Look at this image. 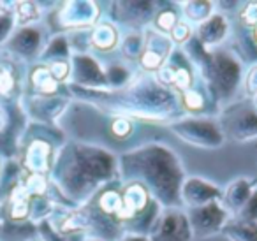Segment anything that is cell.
Wrapping results in <instances>:
<instances>
[{
    "label": "cell",
    "instance_id": "cell-1",
    "mask_svg": "<svg viewBox=\"0 0 257 241\" xmlns=\"http://www.w3.org/2000/svg\"><path fill=\"white\" fill-rule=\"evenodd\" d=\"M123 169L147 178L145 181H148V185L166 202H171L176 197L182 169L176 157L169 150L162 146H148L143 152L125 155Z\"/></svg>",
    "mask_w": 257,
    "mask_h": 241
},
{
    "label": "cell",
    "instance_id": "cell-2",
    "mask_svg": "<svg viewBox=\"0 0 257 241\" xmlns=\"http://www.w3.org/2000/svg\"><path fill=\"white\" fill-rule=\"evenodd\" d=\"M114 160L102 150L81 148L74 146L72 153L60 166V183L67 192L76 195V192L92 188L97 181L106 180L113 174Z\"/></svg>",
    "mask_w": 257,
    "mask_h": 241
},
{
    "label": "cell",
    "instance_id": "cell-3",
    "mask_svg": "<svg viewBox=\"0 0 257 241\" xmlns=\"http://www.w3.org/2000/svg\"><path fill=\"white\" fill-rule=\"evenodd\" d=\"M206 76L215 83V93L227 97L232 93L234 86L239 81V65L227 55H217L215 58H206L204 62Z\"/></svg>",
    "mask_w": 257,
    "mask_h": 241
},
{
    "label": "cell",
    "instance_id": "cell-4",
    "mask_svg": "<svg viewBox=\"0 0 257 241\" xmlns=\"http://www.w3.org/2000/svg\"><path fill=\"white\" fill-rule=\"evenodd\" d=\"M189 225L192 234L197 237L208 236L211 232H217L225 225V218H227V211L224 206L217 204V202H210V204L197 206V208L189 209Z\"/></svg>",
    "mask_w": 257,
    "mask_h": 241
},
{
    "label": "cell",
    "instance_id": "cell-5",
    "mask_svg": "<svg viewBox=\"0 0 257 241\" xmlns=\"http://www.w3.org/2000/svg\"><path fill=\"white\" fill-rule=\"evenodd\" d=\"M190 236L192 230L187 215L176 209H169L154 222L150 241H190Z\"/></svg>",
    "mask_w": 257,
    "mask_h": 241
},
{
    "label": "cell",
    "instance_id": "cell-6",
    "mask_svg": "<svg viewBox=\"0 0 257 241\" xmlns=\"http://www.w3.org/2000/svg\"><path fill=\"white\" fill-rule=\"evenodd\" d=\"M173 131L187 143H192L196 146L204 148H215L222 145V134L218 127H215L213 122L208 120H187L178 122L173 125Z\"/></svg>",
    "mask_w": 257,
    "mask_h": 241
},
{
    "label": "cell",
    "instance_id": "cell-7",
    "mask_svg": "<svg viewBox=\"0 0 257 241\" xmlns=\"http://www.w3.org/2000/svg\"><path fill=\"white\" fill-rule=\"evenodd\" d=\"M224 127L232 139L246 141L257 138V113L253 107L239 106L231 109L224 118Z\"/></svg>",
    "mask_w": 257,
    "mask_h": 241
},
{
    "label": "cell",
    "instance_id": "cell-8",
    "mask_svg": "<svg viewBox=\"0 0 257 241\" xmlns=\"http://www.w3.org/2000/svg\"><path fill=\"white\" fill-rule=\"evenodd\" d=\"M218 188L211 187L210 183L203 181L201 178H189L183 183V199L187 204H190V208H197V206L210 204L215 201V197H218Z\"/></svg>",
    "mask_w": 257,
    "mask_h": 241
},
{
    "label": "cell",
    "instance_id": "cell-9",
    "mask_svg": "<svg viewBox=\"0 0 257 241\" xmlns=\"http://www.w3.org/2000/svg\"><path fill=\"white\" fill-rule=\"evenodd\" d=\"M41 44V34L36 29H22L8 41V48L22 57H32L37 53Z\"/></svg>",
    "mask_w": 257,
    "mask_h": 241
},
{
    "label": "cell",
    "instance_id": "cell-10",
    "mask_svg": "<svg viewBox=\"0 0 257 241\" xmlns=\"http://www.w3.org/2000/svg\"><path fill=\"white\" fill-rule=\"evenodd\" d=\"M74 79H78V83L83 85H93L99 86L106 83V76L104 72H100L99 65L88 57H74Z\"/></svg>",
    "mask_w": 257,
    "mask_h": 241
},
{
    "label": "cell",
    "instance_id": "cell-11",
    "mask_svg": "<svg viewBox=\"0 0 257 241\" xmlns=\"http://www.w3.org/2000/svg\"><path fill=\"white\" fill-rule=\"evenodd\" d=\"M250 181L248 178H238L234 183H231L225 190L224 201H225V211L239 213L245 208L246 201L250 199Z\"/></svg>",
    "mask_w": 257,
    "mask_h": 241
},
{
    "label": "cell",
    "instance_id": "cell-12",
    "mask_svg": "<svg viewBox=\"0 0 257 241\" xmlns=\"http://www.w3.org/2000/svg\"><path fill=\"white\" fill-rule=\"evenodd\" d=\"M227 32V22L224 16H211L208 22H204L199 29V43L204 46H211L222 41V37Z\"/></svg>",
    "mask_w": 257,
    "mask_h": 241
},
{
    "label": "cell",
    "instance_id": "cell-13",
    "mask_svg": "<svg viewBox=\"0 0 257 241\" xmlns=\"http://www.w3.org/2000/svg\"><path fill=\"white\" fill-rule=\"evenodd\" d=\"M222 230L231 241H257V222H246V220L227 222Z\"/></svg>",
    "mask_w": 257,
    "mask_h": 241
},
{
    "label": "cell",
    "instance_id": "cell-14",
    "mask_svg": "<svg viewBox=\"0 0 257 241\" xmlns=\"http://www.w3.org/2000/svg\"><path fill=\"white\" fill-rule=\"evenodd\" d=\"M92 43L95 44L99 50H109L116 44V30L109 25V23H104L99 25L93 30Z\"/></svg>",
    "mask_w": 257,
    "mask_h": 241
},
{
    "label": "cell",
    "instance_id": "cell-15",
    "mask_svg": "<svg viewBox=\"0 0 257 241\" xmlns=\"http://www.w3.org/2000/svg\"><path fill=\"white\" fill-rule=\"evenodd\" d=\"M239 220H246V222H257V190L252 192L250 199L246 201L245 208L239 211Z\"/></svg>",
    "mask_w": 257,
    "mask_h": 241
},
{
    "label": "cell",
    "instance_id": "cell-16",
    "mask_svg": "<svg viewBox=\"0 0 257 241\" xmlns=\"http://www.w3.org/2000/svg\"><path fill=\"white\" fill-rule=\"evenodd\" d=\"M13 23H15L13 13L0 11V44L6 43V39H8L9 32H11V29H13Z\"/></svg>",
    "mask_w": 257,
    "mask_h": 241
},
{
    "label": "cell",
    "instance_id": "cell-17",
    "mask_svg": "<svg viewBox=\"0 0 257 241\" xmlns=\"http://www.w3.org/2000/svg\"><path fill=\"white\" fill-rule=\"evenodd\" d=\"M64 55H67V43H65L64 37H57V39L48 46L46 57H64Z\"/></svg>",
    "mask_w": 257,
    "mask_h": 241
},
{
    "label": "cell",
    "instance_id": "cell-18",
    "mask_svg": "<svg viewBox=\"0 0 257 241\" xmlns=\"http://www.w3.org/2000/svg\"><path fill=\"white\" fill-rule=\"evenodd\" d=\"M175 22H176V16H175V13H173V11H162L161 15H159V18H157L159 29L166 30V32L173 29Z\"/></svg>",
    "mask_w": 257,
    "mask_h": 241
},
{
    "label": "cell",
    "instance_id": "cell-19",
    "mask_svg": "<svg viewBox=\"0 0 257 241\" xmlns=\"http://www.w3.org/2000/svg\"><path fill=\"white\" fill-rule=\"evenodd\" d=\"M190 36V29L187 23H178V25L173 27V39L176 41V43H183V41H187Z\"/></svg>",
    "mask_w": 257,
    "mask_h": 241
},
{
    "label": "cell",
    "instance_id": "cell-20",
    "mask_svg": "<svg viewBox=\"0 0 257 241\" xmlns=\"http://www.w3.org/2000/svg\"><path fill=\"white\" fill-rule=\"evenodd\" d=\"M185 106L192 111L199 109V107L203 106V97H201L199 93H194V92L187 93L185 95Z\"/></svg>",
    "mask_w": 257,
    "mask_h": 241
},
{
    "label": "cell",
    "instance_id": "cell-21",
    "mask_svg": "<svg viewBox=\"0 0 257 241\" xmlns=\"http://www.w3.org/2000/svg\"><path fill=\"white\" fill-rule=\"evenodd\" d=\"M121 241H150V239H147V237H140V236H127Z\"/></svg>",
    "mask_w": 257,
    "mask_h": 241
},
{
    "label": "cell",
    "instance_id": "cell-22",
    "mask_svg": "<svg viewBox=\"0 0 257 241\" xmlns=\"http://www.w3.org/2000/svg\"><path fill=\"white\" fill-rule=\"evenodd\" d=\"M255 37H257V30H255Z\"/></svg>",
    "mask_w": 257,
    "mask_h": 241
}]
</instances>
